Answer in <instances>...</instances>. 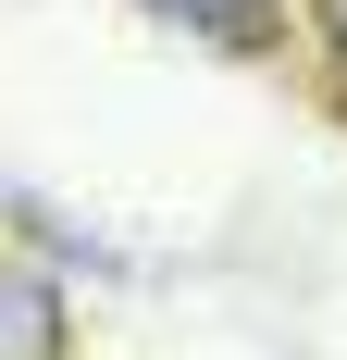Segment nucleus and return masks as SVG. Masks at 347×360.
Listing matches in <instances>:
<instances>
[{"label":"nucleus","instance_id":"f257e3e1","mask_svg":"<svg viewBox=\"0 0 347 360\" xmlns=\"http://www.w3.org/2000/svg\"><path fill=\"white\" fill-rule=\"evenodd\" d=\"M0 360H63V298L37 274H0Z\"/></svg>","mask_w":347,"mask_h":360},{"label":"nucleus","instance_id":"f03ea898","mask_svg":"<svg viewBox=\"0 0 347 360\" xmlns=\"http://www.w3.org/2000/svg\"><path fill=\"white\" fill-rule=\"evenodd\" d=\"M174 25H199V37H223V50H261V37L285 25V0H162Z\"/></svg>","mask_w":347,"mask_h":360},{"label":"nucleus","instance_id":"7ed1b4c3","mask_svg":"<svg viewBox=\"0 0 347 360\" xmlns=\"http://www.w3.org/2000/svg\"><path fill=\"white\" fill-rule=\"evenodd\" d=\"M335 37H347V0H335Z\"/></svg>","mask_w":347,"mask_h":360}]
</instances>
